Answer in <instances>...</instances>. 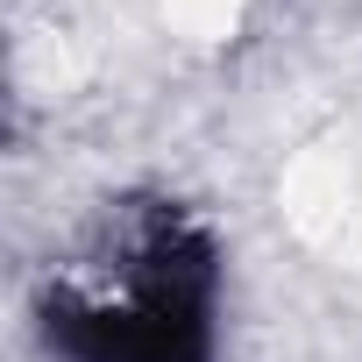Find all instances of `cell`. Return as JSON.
I'll return each instance as SVG.
<instances>
[{
	"label": "cell",
	"mask_w": 362,
	"mask_h": 362,
	"mask_svg": "<svg viewBox=\"0 0 362 362\" xmlns=\"http://www.w3.org/2000/svg\"><path fill=\"white\" fill-rule=\"evenodd\" d=\"M50 362H214L221 249L177 199H121L71 270L36 291Z\"/></svg>",
	"instance_id": "obj_1"
}]
</instances>
